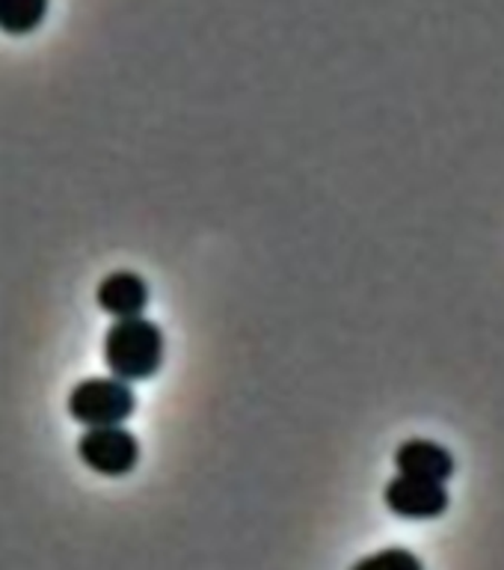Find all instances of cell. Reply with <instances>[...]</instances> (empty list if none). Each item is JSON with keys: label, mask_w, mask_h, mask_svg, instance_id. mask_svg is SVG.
Masks as SVG:
<instances>
[{"label": "cell", "mask_w": 504, "mask_h": 570, "mask_svg": "<svg viewBox=\"0 0 504 570\" xmlns=\"http://www.w3.org/2000/svg\"><path fill=\"white\" fill-rule=\"evenodd\" d=\"M51 0H0V30L9 36L33 33L48 16Z\"/></svg>", "instance_id": "7"}, {"label": "cell", "mask_w": 504, "mask_h": 570, "mask_svg": "<svg viewBox=\"0 0 504 570\" xmlns=\"http://www.w3.org/2000/svg\"><path fill=\"white\" fill-rule=\"evenodd\" d=\"M78 458L107 479H122L140 461V440L122 425L87 428L78 440Z\"/></svg>", "instance_id": "3"}, {"label": "cell", "mask_w": 504, "mask_h": 570, "mask_svg": "<svg viewBox=\"0 0 504 570\" xmlns=\"http://www.w3.org/2000/svg\"><path fill=\"white\" fill-rule=\"evenodd\" d=\"M395 466H398L401 475H416V479H431L439 481V484H445L454 475L452 452L434 440H422V436L398 445Z\"/></svg>", "instance_id": "6"}, {"label": "cell", "mask_w": 504, "mask_h": 570, "mask_svg": "<svg viewBox=\"0 0 504 570\" xmlns=\"http://www.w3.org/2000/svg\"><path fill=\"white\" fill-rule=\"evenodd\" d=\"M96 301L113 318H137L149 303V285L134 271H113L98 285Z\"/></svg>", "instance_id": "5"}, {"label": "cell", "mask_w": 504, "mask_h": 570, "mask_svg": "<svg viewBox=\"0 0 504 570\" xmlns=\"http://www.w3.org/2000/svg\"><path fill=\"white\" fill-rule=\"evenodd\" d=\"M350 570H425V564L416 552L404 550V547H386V550L359 559Z\"/></svg>", "instance_id": "8"}, {"label": "cell", "mask_w": 504, "mask_h": 570, "mask_svg": "<svg viewBox=\"0 0 504 570\" xmlns=\"http://www.w3.org/2000/svg\"><path fill=\"white\" fill-rule=\"evenodd\" d=\"M105 363L119 381H149L164 365V333L142 315L116 318L105 333Z\"/></svg>", "instance_id": "1"}, {"label": "cell", "mask_w": 504, "mask_h": 570, "mask_svg": "<svg viewBox=\"0 0 504 570\" xmlns=\"http://www.w3.org/2000/svg\"><path fill=\"white\" fill-rule=\"evenodd\" d=\"M137 407L131 383L119 377H87L69 392V416L83 428L125 425Z\"/></svg>", "instance_id": "2"}, {"label": "cell", "mask_w": 504, "mask_h": 570, "mask_svg": "<svg viewBox=\"0 0 504 570\" xmlns=\"http://www.w3.org/2000/svg\"><path fill=\"white\" fill-rule=\"evenodd\" d=\"M383 502L392 514L404 517V520H436L448 511L452 497L439 481L395 475L383 490Z\"/></svg>", "instance_id": "4"}]
</instances>
